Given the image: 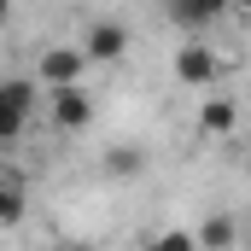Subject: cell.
Listing matches in <instances>:
<instances>
[{
    "instance_id": "obj_1",
    "label": "cell",
    "mask_w": 251,
    "mask_h": 251,
    "mask_svg": "<svg viewBox=\"0 0 251 251\" xmlns=\"http://www.w3.org/2000/svg\"><path fill=\"white\" fill-rule=\"evenodd\" d=\"M29 111H35V82L6 76L0 82V140H18L24 123H29Z\"/></svg>"
},
{
    "instance_id": "obj_5",
    "label": "cell",
    "mask_w": 251,
    "mask_h": 251,
    "mask_svg": "<svg viewBox=\"0 0 251 251\" xmlns=\"http://www.w3.org/2000/svg\"><path fill=\"white\" fill-rule=\"evenodd\" d=\"M216 70H222V59H216L210 47H199V41H187V47L176 53V76H181V82H193V88L216 82Z\"/></svg>"
},
{
    "instance_id": "obj_9",
    "label": "cell",
    "mask_w": 251,
    "mask_h": 251,
    "mask_svg": "<svg viewBox=\"0 0 251 251\" xmlns=\"http://www.w3.org/2000/svg\"><path fill=\"white\" fill-rule=\"evenodd\" d=\"M12 222H24V181L12 170H0V228H12Z\"/></svg>"
},
{
    "instance_id": "obj_3",
    "label": "cell",
    "mask_w": 251,
    "mask_h": 251,
    "mask_svg": "<svg viewBox=\"0 0 251 251\" xmlns=\"http://www.w3.org/2000/svg\"><path fill=\"white\" fill-rule=\"evenodd\" d=\"M82 70H88L82 47H47V53L35 59V76H41L47 88H82Z\"/></svg>"
},
{
    "instance_id": "obj_10",
    "label": "cell",
    "mask_w": 251,
    "mask_h": 251,
    "mask_svg": "<svg viewBox=\"0 0 251 251\" xmlns=\"http://www.w3.org/2000/svg\"><path fill=\"white\" fill-rule=\"evenodd\" d=\"M146 251H199V240H193V228H164L146 240Z\"/></svg>"
},
{
    "instance_id": "obj_7",
    "label": "cell",
    "mask_w": 251,
    "mask_h": 251,
    "mask_svg": "<svg viewBox=\"0 0 251 251\" xmlns=\"http://www.w3.org/2000/svg\"><path fill=\"white\" fill-rule=\"evenodd\" d=\"M234 234H240V228H234V216H228V210H216V216H204V228H199L193 240H199V251H234Z\"/></svg>"
},
{
    "instance_id": "obj_8",
    "label": "cell",
    "mask_w": 251,
    "mask_h": 251,
    "mask_svg": "<svg viewBox=\"0 0 251 251\" xmlns=\"http://www.w3.org/2000/svg\"><path fill=\"white\" fill-rule=\"evenodd\" d=\"M234 123H240V105L234 100H204V111H199V128L204 134H234Z\"/></svg>"
},
{
    "instance_id": "obj_13",
    "label": "cell",
    "mask_w": 251,
    "mask_h": 251,
    "mask_svg": "<svg viewBox=\"0 0 251 251\" xmlns=\"http://www.w3.org/2000/svg\"><path fill=\"white\" fill-rule=\"evenodd\" d=\"M6 18H12V0H0V24H6Z\"/></svg>"
},
{
    "instance_id": "obj_11",
    "label": "cell",
    "mask_w": 251,
    "mask_h": 251,
    "mask_svg": "<svg viewBox=\"0 0 251 251\" xmlns=\"http://www.w3.org/2000/svg\"><path fill=\"white\" fill-rule=\"evenodd\" d=\"M105 170H111V176H140L146 158H140L134 146H111V152H105Z\"/></svg>"
},
{
    "instance_id": "obj_16",
    "label": "cell",
    "mask_w": 251,
    "mask_h": 251,
    "mask_svg": "<svg viewBox=\"0 0 251 251\" xmlns=\"http://www.w3.org/2000/svg\"><path fill=\"white\" fill-rule=\"evenodd\" d=\"M246 170H251V152H246Z\"/></svg>"
},
{
    "instance_id": "obj_6",
    "label": "cell",
    "mask_w": 251,
    "mask_h": 251,
    "mask_svg": "<svg viewBox=\"0 0 251 251\" xmlns=\"http://www.w3.org/2000/svg\"><path fill=\"white\" fill-rule=\"evenodd\" d=\"M222 12H228V0H170V18L181 29H210V24H222Z\"/></svg>"
},
{
    "instance_id": "obj_4",
    "label": "cell",
    "mask_w": 251,
    "mask_h": 251,
    "mask_svg": "<svg viewBox=\"0 0 251 251\" xmlns=\"http://www.w3.org/2000/svg\"><path fill=\"white\" fill-rule=\"evenodd\" d=\"M47 117H53V128H64V134H82V128L94 123V100H88L82 88H53Z\"/></svg>"
},
{
    "instance_id": "obj_14",
    "label": "cell",
    "mask_w": 251,
    "mask_h": 251,
    "mask_svg": "<svg viewBox=\"0 0 251 251\" xmlns=\"http://www.w3.org/2000/svg\"><path fill=\"white\" fill-rule=\"evenodd\" d=\"M228 6H240V12H251V0H228Z\"/></svg>"
},
{
    "instance_id": "obj_2",
    "label": "cell",
    "mask_w": 251,
    "mask_h": 251,
    "mask_svg": "<svg viewBox=\"0 0 251 251\" xmlns=\"http://www.w3.org/2000/svg\"><path fill=\"white\" fill-rule=\"evenodd\" d=\"M123 53H128V29L117 18H94L88 35H82V59L88 64H117Z\"/></svg>"
},
{
    "instance_id": "obj_12",
    "label": "cell",
    "mask_w": 251,
    "mask_h": 251,
    "mask_svg": "<svg viewBox=\"0 0 251 251\" xmlns=\"http://www.w3.org/2000/svg\"><path fill=\"white\" fill-rule=\"evenodd\" d=\"M53 251H94V246H88V240H59Z\"/></svg>"
},
{
    "instance_id": "obj_15",
    "label": "cell",
    "mask_w": 251,
    "mask_h": 251,
    "mask_svg": "<svg viewBox=\"0 0 251 251\" xmlns=\"http://www.w3.org/2000/svg\"><path fill=\"white\" fill-rule=\"evenodd\" d=\"M246 251H251V216H246Z\"/></svg>"
}]
</instances>
